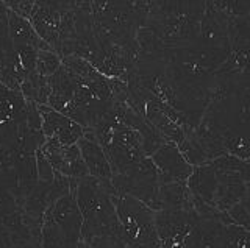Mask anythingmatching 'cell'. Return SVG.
I'll return each mask as SVG.
<instances>
[{
	"mask_svg": "<svg viewBox=\"0 0 250 248\" xmlns=\"http://www.w3.org/2000/svg\"><path fill=\"white\" fill-rule=\"evenodd\" d=\"M250 183V159L224 154L207 164L194 167L188 178L194 211L200 217L216 212L229 215L244 197Z\"/></svg>",
	"mask_w": 250,
	"mask_h": 248,
	"instance_id": "3",
	"label": "cell"
},
{
	"mask_svg": "<svg viewBox=\"0 0 250 248\" xmlns=\"http://www.w3.org/2000/svg\"><path fill=\"white\" fill-rule=\"evenodd\" d=\"M19 91L22 95L25 97L27 102H33L38 106L49 105V97H50V83L49 78L41 76L39 74H31L23 78L21 83Z\"/></svg>",
	"mask_w": 250,
	"mask_h": 248,
	"instance_id": "18",
	"label": "cell"
},
{
	"mask_svg": "<svg viewBox=\"0 0 250 248\" xmlns=\"http://www.w3.org/2000/svg\"><path fill=\"white\" fill-rule=\"evenodd\" d=\"M41 248H91L83 237V217L74 192L47 209L41 227Z\"/></svg>",
	"mask_w": 250,
	"mask_h": 248,
	"instance_id": "6",
	"label": "cell"
},
{
	"mask_svg": "<svg viewBox=\"0 0 250 248\" xmlns=\"http://www.w3.org/2000/svg\"><path fill=\"white\" fill-rule=\"evenodd\" d=\"M89 247L91 248H127V244L121 237L106 236V237H99L91 240Z\"/></svg>",
	"mask_w": 250,
	"mask_h": 248,
	"instance_id": "20",
	"label": "cell"
},
{
	"mask_svg": "<svg viewBox=\"0 0 250 248\" xmlns=\"http://www.w3.org/2000/svg\"><path fill=\"white\" fill-rule=\"evenodd\" d=\"M113 114V113H111ZM91 133L97 137L111 164L113 175H122L138 166L147 154L144 152L143 137L136 130L116 122L113 115Z\"/></svg>",
	"mask_w": 250,
	"mask_h": 248,
	"instance_id": "7",
	"label": "cell"
},
{
	"mask_svg": "<svg viewBox=\"0 0 250 248\" xmlns=\"http://www.w3.org/2000/svg\"><path fill=\"white\" fill-rule=\"evenodd\" d=\"M77 147L82 153V158L84 161L86 169H88L89 176L97 178V180L105 183H111L113 178L111 164H109L106 153L104 150V147L97 141V137L91 131L86 130L84 136L78 141Z\"/></svg>",
	"mask_w": 250,
	"mask_h": 248,
	"instance_id": "15",
	"label": "cell"
},
{
	"mask_svg": "<svg viewBox=\"0 0 250 248\" xmlns=\"http://www.w3.org/2000/svg\"><path fill=\"white\" fill-rule=\"evenodd\" d=\"M39 152L49 161L55 172L62 176L70 178V180H82V178L89 176L77 145H62L52 139H45Z\"/></svg>",
	"mask_w": 250,
	"mask_h": 248,
	"instance_id": "11",
	"label": "cell"
},
{
	"mask_svg": "<svg viewBox=\"0 0 250 248\" xmlns=\"http://www.w3.org/2000/svg\"><path fill=\"white\" fill-rule=\"evenodd\" d=\"M74 195L83 217V237L86 242L114 236L124 239V229L113 201L111 183L86 176L77 180Z\"/></svg>",
	"mask_w": 250,
	"mask_h": 248,
	"instance_id": "5",
	"label": "cell"
},
{
	"mask_svg": "<svg viewBox=\"0 0 250 248\" xmlns=\"http://www.w3.org/2000/svg\"><path fill=\"white\" fill-rule=\"evenodd\" d=\"M207 2H152L138 33V58L160 59L200 36Z\"/></svg>",
	"mask_w": 250,
	"mask_h": 248,
	"instance_id": "2",
	"label": "cell"
},
{
	"mask_svg": "<svg viewBox=\"0 0 250 248\" xmlns=\"http://www.w3.org/2000/svg\"><path fill=\"white\" fill-rule=\"evenodd\" d=\"M62 66V59L55 50H39L36 61V74L50 78Z\"/></svg>",
	"mask_w": 250,
	"mask_h": 248,
	"instance_id": "19",
	"label": "cell"
},
{
	"mask_svg": "<svg viewBox=\"0 0 250 248\" xmlns=\"http://www.w3.org/2000/svg\"><path fill=\"white\" fill-rule=\"evenodd\" d=\"M191 136L209 161L224 154L250 159V106L236 76L216 72L208 106Z\"/></svg>",
	"mask_w": 250,
	"mask_h": 248,
	"instance_id": "1",
	"label": "cell"
},
{
	"mask_svg": "<svg viewBox=\"0 0 250 248\" xmlns=\"http://www.w3.org/2000/svg\"><path fill=\"white\" fill-rule=\"evenodd\" d=\"M152 161L160 172V183L188 181L192 173V166L185 159L178 147L172 142H166L161 149L152 154Z\"/></svg>",
	"mask_w": 250,
	"mask_h": 248,
	"instance_id": "14",
	"label": "cell"
},
{
	"mask_svg": "<svg viewBox=\"0 0 250 248\" xmlns=\"http://www.w3.org/2000/svg\"><path fill=\"white\" fill-rule=\"evenodd\" d=\"M152 8V2H91L97 45H116L138 58V33Z\"/></svg>",
	"mask_w": 250,
	"mask_h": 248,
	"instance_id": "4",
	"label": "cell"
},
{
	"mask_svg": "<svg viewBox=\"0 0 250 248\" xmlns=\"http://www.w3.org/2000/svg\"><path fill=\"white\" fill-rule=\"evenodd\" d=\"M8 35L13 45H30L36 50H52V47L36 33L30 20L8 10Z\"/></svg>",
	"mask_w": 250,
	"mask_h": 248,
	"instance_id": "16",
	"label": "cell"
},
{
	"mask_svg": "<svg viewBox=\"0 0 250 248\" xmlns=\"http://www.w3.org/2000/svg\"><path fill=\"white\" fill-rule=\"evenodd\" d=\"M38 110L41 114L42 133L45 139H52L62 145H77L78 141L84 136L86 130L80 123L55 111L49 105L38 106Z\"/></svg>",
	"mask_w": 250,
	"mask_h": 248,
	"instance_id": "12",
	"label": "cell"
},
{
	"mask_svg": "<svg viewBox=\"0 0 250 248\" xmlns=\"http://www.w3.org/2000/svg\"><path fill=\"white\" fill-rule=\"evenodd\" d=\"M28 105L21 91L0 84V145L14 142L19 127L27 119Z\"/></svg>",
	"mask_w": 250,
	"mask_h": 248,
	"instance_id": "10",
	"label": "cell"
},
{
	"mask_svg": "<svg viewBox=\"0 0 250 248\" xmlns=\"http://www.w3.org/2000/svg\"><path fill=\"white\" fill-rule=\"evenodd\" d=\"M21 83L22 80L18 71H16L14 50L10 36L0 38V84L19 91Z\"/></svg>",
	"mask_w": 250,
	"mask_h": 248,
	"instance_id": "17",
	"label": "cell"
},
{
	"mask_svg": "<svg viewBox=\"0 0 250 248\" xmlns=\"http://www.w3.org/2000/svg\"><path fill=\"white\" fill-rule=\"evenodd\" d=\"M160 172L150 156L144 158L138 166L122 175H113L111 188L117 195H128L148 206L152 211H160Z\"/></svg>",
	"mask_w": 250,
	"mask_h": 248,
	"instance_id": "9",
	"label": "cell"
},
{
	"mask_svg": "<svg viewBox=\"0 0 250 248\" xmlns=\"http://www.w3.org/2000/svg\"><path fill=\"white\" fill-rule=\"evenodd\" d=\"M64 2H35L30 14V24L33 25L41 39L57 50L61 32Z\"/></svg>",
	"mask_w": 250,
	"mask_h": 248,
	"instance_id": "13",
	"label": "cell"
},
{
	"mask_svg": "<svg viewBox=\"0 0 250 248\" xmlns=\"http://www.w3.org/2000/svg\"><path fill=\"white\" fill-rule=\"evenodd\" d=\"M10 36L8 35V8L5 2H0V38Z\"/></svg>",
	"mask_w": 250,
	"mask_h": 248,
	"instance_id": "21",
	"label": "cell"
},
{
	"mask_svg": "<svg viewBox=\"0 0 250 248\" xmlns=\"http://www.w3.org/2000/svg\"><path fill=\"white\" fill-rule=\"evenodd\" d=\"M113 201L127 248H161L155 227V211L136 198L117 195L114 192Z\"/></svg>",
	"mask_w": 250,
	"mask_h": 248,
	"instance_id": "8",
	"label": "cell"
}]
</instances>
